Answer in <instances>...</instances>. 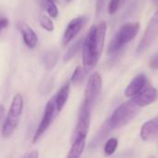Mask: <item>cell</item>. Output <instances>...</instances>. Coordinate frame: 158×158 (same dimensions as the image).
Listing matches in <instances>:
<instances>
[{
  "label": "cell",
  "instance_id": "cell-15",
  "mask_svg": "<svg viewBox=\"0 0 158 158\" xmlns=\"http://www.w3.org/2000/svg\"><path fill=\"white\" fill-rule=\"evenodd\" d=\"M86 144V138H81L72 142L71 148L66 158H80L84 151Z\"/></svg>",
  "mask_w": 158,
  "mask_h": 158
},
{
  "label": "cell",
  "instance_id": "cell-8",
  "mask_svg": "<svg viewBox=\"0 0 158 158\" xmlns=\"http://www.w3.org/2000/svg\"><path fill=\"white\" fill-rule=\"evenodd\" d=\"M91 110L85 105H81L77 125L72 136V142L81 138H86L91 124Z\"/></svg>",
  "mask_w": 158,
  "mask_h": 158
},
{
  "label": "cell",
  "instance_id": "cell-11",
  "mask_svg": "<svg viewBox=\"0 0 158 158\" xmlns=\"http://www.w3.org/2000/svg\"><path fill=\"white\" fill-rule=\"evenodd\" d=\"M133 99L139 106L141 107L147 106L155 103L158 99V90L154 87H150L143 91L137 96L133 97Z\"/></svg>",
  "mask_w": 158,
  "mask_h": 158
},
{
  "label": "cell",
  "instance_id": "cell-16",
  "mask_svg": "<svg viewBox=\"0 0 158 158\" xmlns=\"http://www.w3.org/2000/svg\"><path fill=\"white\" fill-rule=\"evenodd\" d=\"M44 64L47 70H51L58 60V53L56 51H48L44 56Z\"/></svg>",
  "mask_w": 158,
  "mask_h": 158
},
{
  "label": "cell",
  "instance_id": "cell-10",
  "mask_svg": "<svg viewBox=\"0 0 158 158\" xmlns=\"http://www.w3.org/2000/svg\"><path fill=\"white\" fill-rule=\"evenodd\" d=\"M146 82H147V79H146L145 75H143V74L137 75L135 78H133L131 80V81L126 88L125 96L126 97L137 96L139 94H141L143 92V89L146 85Z\"/></svg>",
  "mask_w": 158,
  "mask_h": 158
},
{
  "label": "cell",
  "instance_id": "cell-26",
  "mask_svg": "<svg viewBox=\"0 0 158 158\" xmlns=\"http://www.w3.org/2000/svg\"><path fill=\"white\" fill-rule=\"evenodd\" d=\"M39 156V153L37 151H32L30 154H28V156L25 158H38Z\"/></svg>",
  "mask_w": 158,
  "mask_h": 158
},
{
  "label": "cell",
  "instance_id": "cell-18",
  "mask_svg": "<svg viewBox=\"0 0 158 158\" xmlns=\"http://www.w3.org/2000/svg\"><path fill=\"white\" fill-rule=\"evenodd\" d=\"M42 5L45 8L46 12L51 18H56L58 16V9L56 2L53 0H41Z\"/></svg>",
  "mask_w": 158,
  "mask_h": 158
},
{
  "label": "cell",
  "instance_id": "cell-23",
  "mask_svg": "<svg viewBox=\"0 0 158 158\" xmlns=\"http://www.w3.org/2000/svg\"><path fill=\"white\" fill-rule=\"evenodd\" d=\"M105 3H106V0H96V4H95V6H96V15L99 16L101 15L103 9H104V6H105Z\"/></svg>",
  "mask_w": 158,
  "mask_h": 158
},
{
  "label": "cell",
  "instance_id": "cell-21",
  "mask_svg": "<svg viewBox=\"0 0 158 158\" xmlns=\"http://www.w3.org/2000/svg\"><path fill=\"white\" fill-rule=\"evenodd\" d=\"M117 147H118V140H117L116 138H111V139H109V140L106 143V144H105V149H104L105 154H106V156H111V155H113V154L115 153Z\"/></svg>",
  "mask_w": 158,
  "mask_h": 158
},
{
  "label": "cell",
  "instance_id": "cell-29",
  "mask_svg": "<svg viewBox=\"0 0 158 158\" xmlns=\"http://www.w3.org/2000/svg\"><path fill=\"white\" fill-rule=\"evenodd\" d=\"M121 1H122V3H124V1H125V0H121Z\"/></svg>",
  "mask_w": 158,
  "mask_h": 158
},
{
  "label": "cell",
  "instance_id": "cell-4",
  "mask_svg": "<svg viewBox=\"0 0 158 158\" xmlns=\"http://www.w3.org/2000/svg\"><path fill=\"white\" fill-rule=\"evenodd\" d=\"M139 30L140 24L138 22H128L122 25L108 45V55H115L118 53L126 44L136 37Z\"/></svg>",
  "mask_w": 158,
  "mask_h": 158
},
{
  "label": "cell",
  "instance_id": "cell-1",
  "mask_svg": "<svg viewBox=\"0 0 158 158\" xmlns=\"http://www.w3.org/2000/svg\"><path fill=\"white\" fill-rule=\"evenodd\" d=\"M106 31L107 24L106 21H102L98 24L93 25L83 39L81 47L82 64L87 72L91 71L97 65L102 56Z\"/></svg>",
  "mask_w": 158,
  "mask_h": 158
},
{
  "label": "cell",
  "instance_id": "cell-7",
  "mask_svg": "<svg viewBox=\"0 0 158 158\" xmlns=\"http://www.w3.org/2000/svg\"><path fill=\"white\" fill-rule=\"evenodd\" d=\"M56 112L57 113L56 106V100L54 97L53 99H50L45 106L43 118H42L41 122H40V124H39L36 131H35V134L33 136V140H32L33 143H36L41 138V136L46 131V130L49 128V126L51 125V123H52V121L56 116Z\"/></svg>",
  "mask_w": 158,
  "mask_h": 158
},
{
  "label": "cell",
  "instance_id": "cell-14",
  "mask_svg": "<svg viewBox=\"0 0 158 158\" xmlns=\"http://www.w3.org/2000/svg\"><path fill=\"white\" fill-rule=\"evenodd\" d=\"M69 92H70V85H69V83H66L64 86H62L60 88V90L56 94L55 100H56V106L57 113L61 112V110L64 108V106H65V105L69 99Z\"/></svg>",
  "mask_w": 158,
  "mask_h": 158
},
{
  "label": "cell",
  "instance_id": "cell-25",
  "mask_svg": "<svg viewBox=\"0 0 158 158\" xmlns=\"http://www.w3.org/2000/svg\"><path fill=\"white\" fill-rule=\"evenodd\" d=\"M8 23H9V21H8L7 18L3 17V18L1 19V20H0V29H1V31L5 30V29L8 26Z\"/></svg>",
  "mask_w": 158,
  "mask_h": 158
},
{
  "label": "cell",
  "instance_id": "cell-30",
  "mask_svg": "<svg viewBox=\"0 0 158 158\" xmlns=\"http://www.w3.org/2000/svg\"><path fill=\"white\" fill-rule=\"evenodd\" d=\"M53 1H55V2H56V0H53Z\"/></svg>",
  "mask_w": 158,
  "mask_h": 158
},
{
  "label": "cell",
  "instance_id": "cell-9",
  "mask_svg": "<svg viewBox=\"0 0 158 158\" xmlns=\"http://www.w3.org/2000/svg\"><path fill=\"white\" fill-rule=\"evenodd\" d=\"M87 22V18L85 16H80L72 19L65 29L62 37V44L64 46L69 44L81 31Z\"/></svg>",
  "mask_w": 158,
  "mask_h": 158
},
{
  "label": "cell",
  "instance_id": "cell-20",
  "mask_svg": "<svg viewBox=\"0 0 158 158\" xmlns=\"http://www.w3.org/2000/svg\"><path fill=\"white\" fill-rule=\"evenodd\" d=\"M39 22H40V25L42 26V28L44 29L45 31H54L55 26H54V22L51 19L50 16H47L45 14L41 15L39 18Z\"/></svg>",
  "mask_w": 158,
  "mask_h": 158
},
{
  "label": "cell",
  "instance_id": "cell-2",
  "mask_svg": "<svg viewBox=\"0 0 158 158\" xmlns=\"http://www.w3.org/2000/svg\"><path fill=\"white\" fill-rule=\"evenodd\" d=\"M141 106H139L134 99L127 101L118 106L107 121V125L112 130L120 129L128 125L131 120H133L136 116L141 111Z\"/></svg>",
  "mask_w": 158,
  "mask_h": 158
},
{
  "label": "cell",
  "instance_id": "cell-13",
  "mask_svg": "<svg viewBox=\"0 0 158 158\" xmlns=\"http://www.w3.org/2000/svg\"><path fill=\"white\" fill-rule=\"evenodd\" d=\"M158 137V117L146 121L141 129V138L150 141Z\"/></svg>",
  "mask_w": 158,
  "mask_h": 158
},
{
  "label": "cell",
  "instance_id": "cell-5",
  "mask_svg": "<svg viewBox=\"0 0 158 158\" xmlns=\"http://www.w3.org/2000/svg\"><path fill=\"white\" fill-rule=\"evenodd\" d=\"M102 90V78L98 72L93 73L86 84L84 91V101L83 105L92 109L99 97Z\"/></svg>",
  "mask_w": 158,
  "mask_h": 158
},
{
  "label": "cell",
  "instance_id": "cell-19",
  "mask_svg": "<svg viewBox=\"0 0 158 158\" xmlns=\"http://www.w3.org/2000/svg\"><path fill=\"white\" fill-rule=\"evenodd\" d=\"M88 72L86 71V69L83 67L78 66L75 69V70H74V72H73V74H72V76L70 78V81L73 84H79L80 82L82 81V80L84 79V77H85V75Z\"/></svg>",
  "mask_w": 158,
  "mask_h": 158
},
{
  "label": "cell",
  "instance_id": "cell-24",
  "mask_svg": "<svg viewBox=\"0 0 158 158\" xmlns=\"http://www.w3.org/2000/svg\"><path fill=\"white\" fill-rule=\"evenodd\" d=\"M150 68L153 69H158V54L156 55L151 60H150V64H149Z\"/></svg>",
  "mask_w": 158,
  "mask_h": 158
},
{
  "label": "cell",
  "instance_id": "cell-27",
  "mask_svg": "<svg viewBox=\"0 0 158 158\" xmlns=\"http://www.w3.org/2000/svg\"><path fill=\"white\" fill-rule=\"evenodd\" d=\"M152 2H153L156 6H158V0H152Z\"/></svg>",
  "mask_w": 158,
  "mask_h": 158
},
{
  "label": "cell",
  "instance_id": "cell-22",
  "mask_svg": "<svg viewBox=\"0 0 158 158\" xmlns=\"http://www.w3.org/2000/svg\"><path fill=\"white\" fill-rule=\"evenodd\" d=\"M122 1L121 0H110L109 4H108V13L109 14H115L118 7L122 5Z\"/></svg>",
  "mask_w": 158,
  "mask_h": 158
},
{
  "label": "cell",
  "instance_id": "cell-12",
  "mask_svg": "<svg viewBox=\"0 0 158 158\" xmlns=\"http://www.w3.org/2000/svg\"><path fill=\"white\" fill-rule=\"evenodd\" d=\"M18 29L20 31L23 42L24 44L29 47V48H34L37 45L38 43V38L34 31L26 23L19 22L18 23Z\"/></svg>",
  "mask_w": 158,
  "mask_h": 158
},
{
  "label": "cell",
  "instance_id": "cell-28",
  "mask_svg": "<svg viewBox=\"0 0 158 158\" xmlns=\"http://www.w3.org/2000/svg\"><path fill=\"white\" fill-rule=\"evenodd\" d=\"M66 1H68V2H69V1H71V0H66Z\"/></svg>",
  "mask_w": 158,
  "mask_h": 158
},
{
  "label": "cell",
  "instance_id": "cell-3",
  "mask_svg": "<svg viewBox=\"0 0 158 158\" xmlns=\"http://www.w3.org/2000/svg\"><path fill=\"white\" fill-rule=\"evenodd\" d=\"M23 98L19 94H17L11 102L9 110L7 112L6 117L5 118L2 124V136L4 138L10 137L14 131L17 130L20 117L23 111Z\"/></svg>",
  "mask_w": 158,
  "mask_h": 158
},
{
  "label": "cell",
  "instance_id": "cell-6",
  "mask_svg": "<svg viewBox=\"0 0 158 158\" xmlns=\"http://www.w3.org/2000/svg\"><path fill=\"white\" fill-rule=\"evenodd\" d=\"M158 37V10L154 14L146 26L142 40L137 47V54L143 53Z\"/></svg>",
  "mask_w": 158,
  "mask_h": 158
},
{
  "label": "cell",
  "instance_id": "cell-17",
  "mask_svg": "<svg viewBox=\"0 0 158 158\" xmlns=\"http://www.w3.org/2000/svg\"><path fill=\"white\" fill-rule=\"evenodd\" d=\"M82 44H83V39H79L77 42H75L66 52V54L63 57L64 62H68L71 58H73L77 55V53L80 51L81 47H82Z\"/></svg>",
  "mask_w": 158,
  "mask_h": 158
}]
</instances>
